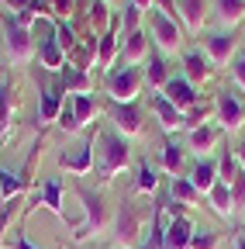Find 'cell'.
<instances>
[{"instance_id":"1","label":"cell","mask_w":245,"mask_h":249,"mask_svg":"<svg viewBox=\"0 0 245 249\" xmlns=\"http://www.w3.org/2000/svg\"><path fill=\"white\" fill-rule=\"evenodd\" d=\"M80 201H83V222L76 225L73 239L86 242V239L104 235L111 229V222H114V208L107 204V197L100 191H80Z\"/></svg>"},{"instance_id":"2","label":"cell","mask_w":245,"mask_h":249,"mask_svg":"<svg viewBox=\"0 0 245 249\" xmlns=\"http://www.w3.org/2000/svg\"><path fill=\"white\" fill-rule=\"evenodd\" d=\"M148 38L156 45L159 55H176L187 45V28H183L176 18H166L159 11H148Z\"/></svg>"},{"instance_id":"3","label":"cell","mask_w":245,"mask_h":249,"mask_svg":"<svg viewBox=\"0 0 245 249\" xmlns=\"http://www.w3.org/2000/svg\"><path fill=\"white\" fill-rule=\"evenodd\" d=\"M131 166V145L128 139H121L117 132H104L100 135V160H97V173L100 180H114L117 173H125Z\"/></svg>"},{"instance_id":"4","label":"cell","mask_w":245,"mask_h":249,"mask_svg":"<svg viewBox=\"0 0 245 249\" xmlns=\"http://www.w3.org/2000/svg\"><path fill=\"white\" fill-rule=\"evenodd\" d=\"M142 87H145V76L135 66H114L104 76V90H107L111 104H138Z\"/></svg>"},{"instance_id":"5","label":"cell","mask_w":245,"mask_h":249,"mask_svg":"<svg viewBox=\"0 0 245 249\" xmlns=\"http://www.w3.org/2000/svg\"><path fill=\"white\" fill-rule=\"evenodd\" d=\"M4 52H7V59L14 62V66H24V62H32V59L38 55L35 35H32L28 28H21L11 14H7V21H4Z\"/></svg>"},{"instance_id":"6","label":"cell","mask_w":245,"mask_h":249,"mask_svg":"<svg viewBox=\"0 0 245 249\" xmlns=\"http://www.w3.org/2000/svg\"><path fill=\"white\" fill-rule=\"evenodd\" d=\"M142 242V214L131 201H121L114 211V246L117 249H138Z\"/></svg>"},{"instance_id":"7","label":"cell","mask_w":245,"mask_h":249,"mask_svg":"<svg viewBox=\"0 0 245 249\" xmlns=\"http://www.w3.org/2000/svg\"><path fill=\"white\" fill-rule=\"evenodd\" d=\"M214 121H218L225 132L235 135L238 128H245V101L231 90H221L218 97H214Z\"/></svg>"},{"instance_id":"8","label":"cell","mask_w":245,"mask_h":249,"mask_svg":"<svg viewBox=\"0 0 245 249\" xmlns=\"http://www.w3.org/2000/svg\"><path fill=\"white\" fill-rule=\"evenodd\" d=\"M204 55H207V62H211L214 70H221V66H228V62H235V55H238V35H235V31H228V28L207 35V38H204Z\"/></svg>"},{"instance_id":"9","label":"cell","mask_w":245,"mask_h":249,"mask_svg":"<svg viewBox=\"0 0 245 249\" xmlns=\"http://www.w3.org/2000/svg\"><path fill=\"white\" fill-rule=\"evenodd\" d=\"M148 104H152V114H156V121H159V128L173 139L176 132H183L187 128V114L183 111H176L163 93H148Z\"/></svg>"},{"instance_id":"10","label":"cell","mask_w":245,"mask_h":249,"mask_svg":"<svg viewBox=\"0 0 245 249\" xmlns=\"http://www.w3.org/2000/svg\"><path fill=\"white\" fill-rule=\"evenodd\" d=\"M163 97H166L176 111H183V114H190V111L200 104L197 87H190L183 76H169V83H166V90H163Z\"/></svg>"},{"instance_id":"11","label":"cell","mask_w":245,"mask_h":249,"mask_svg":"<svg viewBox=\"0 0 245 249\" xmlns=\"http://www.w3.org/2000/svg\"><path fill=\"white\" fill-rule=\"evenodd\" d=\"M148 45H152V38H148V31L142 28V31H135V35H128L125 38V45H121V55H117V66H145V59L152 55L148 52Z\"/></svg>"},{"instance_id":"12","label":"cell","mask_w":245,"mask_h":249,"mask_svg":"<svg viewBox=\"0 0 245 249\" xmlns=\"http://www.w3.org/2000/svg\"><path fill=\"white\" fill-rule=\"evenodd\" d=\"M111 121L121 139H138L142 135V107L138 104H114Z\"/></svg>"},{"instance_id":"13","label":"cell","mask_w":245,"mask_h":249,"mask_svg":"<svg viewBox=\"0 0 245 249\" xmlns=\"http://www.w3.org/2000/svg\"><path fill=\"white\" fill-rule=\"evenodd\" d=\"M59 166H63V173H69V177H86L90 170H94V135H86L76 145L73 156H63Z\"/></svg>"},{"instance_id":"14","label":"cell","mask_w":245,"mask_h":249,"mask_svg":"<svg viewBox=\"0 0 245 249\" xmlns=\"http://www.w3.org/2000/svg\"><path fill=\"white\" fill-rule=\"evenodd\" d=\"M28 170H32V160H28L21 170H7V166H0V201H4V204L17 201V197L28 191Z\"/></svg>"},{"instance_id":"15","label":"cell","mask_w":245,"mask_h":249,"mask_svg":"<svg viewBox=\"0 0 245 249\" xmlns=\"http://www.w3.org/2000/svg\"><path fill=\"white\" fill-rule=\"evenodd\" d=\"M63 107H66V90H63V83H45L42 90H38V118L42 121H55L59 114H63Z\"/></svg>"},{"instance_id":"16","label":"cell","mask_w":245,"mask_h":249,"mask_svg":"<svg viewBox=\"0 0 245 249\" xmlns=\"http://www.w3.org/2000/svg\"><path fill=\"white\" fill-rule=\"evenodd\" d=\"M207 7H211V0H176L180 24L187 28L190 35H200V31H204V21H207Z\"/></svg>"},{"instance_id":"17","label":"cell","mask_w":245,"mask_h":249,"mask_svg":"<svg viewBox=\"0 0 245 249\" xmlns=\"http://www.w3.org/2000/svg\"><path fill=\"white\" fill-rule=\"evenodd\" d=\"M117 35H121L117 24H111L107 31H100V38H97V66H94V70H97V73H104V76L117 66V45H121V42H117Z\"/></svg>"},{"instance_id":"18","label":"cell","mask_w":245,"mask_h":249,"mask_svg":"<svg viewBox=\"0 0 245 249\" xmlns=\"http://www.w3.org/2000/svg\"><path fill=\"white\" fill-rule=\"evenodd\" d=\"M194 232H197V225L190 222V218L187 214H176L169 222V229H166V235H163V249H190Z\"/></svg>"},{"instance_id":"19","label":"cell","mask_w":245,"mask_h":249,"mask_svg":"<svg viewBox=\"0 0 245 249\" xmlns=\"http://www.w3.org/2000/svg\"><path fill=\"white\" fill-rule=\"evenodd\" d=\"M218 128L214 124H197V128L187 132V152H194L197 160H207V156L214 152V145H218Z\"/></svg>"},{"instance_id":"20","label":"cell","mask_w":245,"mask_h":249,"mask_svg":"<svg viewBox=\"0 0 245 249\" xmlns=\"http://www.w3.org/2000/svg\"><path fill=\"white\" fill-rule=\"evenodd\" d=\"M187 177H190V183L197 187V194L207 197L214 187H218V160H211V156H207V160H197Z\"/></svg>"},{"instance_id":"21","label":"cell","mask_w":245,"mask_h":249,"mask_svg":"<svg viewBox=\"0 0 245 249\" xmlns=\"http://www.w3.org/2000/svg\"><path fill=\"white\" fill-rule=\"evenodd\" d=\"M214 66L207 62L204 52H183V80H187L190 87H204L211 80Z\"/></svg>"},{"instance_id":"22","label":"cell","mask_w":245,"mask_h":249,"mask_svg":"<svg viewBox=\"0 0 245 249\" xmlns=\"http://www.w3.org/2000/svg\"><path fill=\"white\" fill-rule=\"evenodd\" d=\"M142 76H145V83H148V93H163V90H166V83H169V66H166V55L152 52V55L145 59Z\"/></svg>"},{"instance_id":"23","label":"cell","mask_w":245,"mask_h":249,"mask_svg":"<svg viewBox=\"0 0 245 249\" xmlns=\"http://www.w3.org/2000/svg\"><path fill=\"white\" fill-rule=\"evenodd\" d=\"M38 66H42L45 73H59V70L66 66V52L59 49L55 35H45V38L38 42Z\"/></svg>"},{"instance_id":"24","label":"cell","mask_w":245,"mask_h":249,"mask_svg":"<svg viewBox=\"0 0 245 249\" xmlns=\"http://www.w3.org/2000/svg\"><path fill=\"white\" fill-rule=\"evenodd\" d=\"M59 83H63L66 97L94 93V76H90V73H80V70H73V66H63V70H59Z\"/></svg>"},{"instance_id":"25","label":"cell","mask_w":245,"mask_h":249,"mask_svg":"<svg viewBox=\"0 0 245 249\" xmlns=\"http://www.w3.org/2000/svg\"><path fill=\"white\" fill-rule=\"evenodd\" d=\"M156 191H159V166L148 163V160H138L135 163V194L152 197Z\"/></svg>"},{"instance_id":"26","label":"cell","mask_w":245,"mask_h":249,"mask_svg":"<svg viewBox=\"0 0 245 249\" xmlns=\"http://www.w3.org/2000/svg\"><path fill=\"white\" fill-rule=\"evenodd\" d=\"M169 201L180 208H197L204 197L197 194V187L190 183V177H173L169 180Z\"/></svg>"},{"instance_id":"27","label":"cell","mask_w":245,"mask_h":249,"mask_svg":"<svg viewBox=\"0 0 245 249\" xmlns=\"http://www.w3.org/2000/svg\"><path fill=\"white\" fill-rule=\"evenodd\" d=\"M38 204H45L52 214H59L63 218L66 211H63V177H49L42 187H38Z\"/></svg>"},{"instance_id":"28","label":"cell","mask_w":245,"mask_h":249,"mask_svg":"<svg viewBox=\"0 0 245 249\" xmlns=\"http://www.w3.org/2000/svg\"><path fill=\"white\" fill-rule=\"evenodd\" d=\"M214 11H218L221 28L235 31V28L245 21V0H214Z\"/></svg>"},{"instance_id":"29","label":"cell","mask_w":245,"mask_h":249,"mask_svg":"<svg viewBox=\"0 0 245 249\" xmlns=\"http://www.w3.org/2000/svg\"><path fill=\"white\" fill-rule=\"evenodd\" d=\"M11 121H14V90L0 83V145L11 139Z\"/></svg>"},{"instance_id":"30","label":"cell","mask_w":245,"mask_h":249,"mask_svg":"<svg viewBox=\"0 0 245 249\" xmlns=\"http://www.w3.org/2000/svg\"><path fill=\"white\" fill-rule=\"evenodd\" d=\"M183 160H187V149H183L176 139H169V135H166V142H163V170H166L169 177H180Z\"/></svg>"},{"instance_id":"31","label":"cell","mask_w":245,"mask_h":249,"mask_svg":"<svg viewBox=\"0 0 245 249\" xmlns=\"http://www.w3.org/2000/svg\"><path fill=\"white\" fill-rule=\"evenodd\" d=\"M207 204H211L214 211H218L221 218H231V214H235V201H231V187H228V183H218V187H214V191L207 194Z\"/></svg>"},{"instance_id":"32","label":"cell","mask_w":245,"mask_h":249,"mask_svg":"<svg viewBox=\"0 0 245 249\" xmlns=\"http://www.w3.org/2000/svg\"><path fill=\"white\" fill-rule=\"evenodd\" d=\"M69 104H73V114H76V121L83 124V128H86V124L94 121V114L100 111L94 93H80V97H69Z\"/></svg>"},{"instance_id":"33","label":"cell","mask_w":245,"mask_h":249,"mask_svg":"<svg viewBox=\"0 0 245 249\" xmlns=\"http://www.w3.org/2000/svg\"><path fill=\"white\" fill-rule=\"evenodd\" d=\"M238 170H242V166H238V160H235V152H231V149H221V152H218V183H228V187H231V180H235Z\"/></svg>"},{"instance_id":"34","label":"cell","mask_w":245,"mask_h":249,"mask_svg":"<svg viewBox=\"0 0 245 249\" xmlns=\"http://www.w3.org/2000/svg\"><path fill=\"white\" fill-rule=\"evenodd\" d=\"M52 35H55V42H59V49H63L66 55L76 49V42H80V35H76V28L69 24V21H55V28H52Z\"/></svg>"},{"instance_id":"35","label":"cell","mask_w":245,"mask_h":249,"mask_svg":"<svg viewBox=\"0 0 245 249\" xmlns=\"http://www.w3.org/2000/svg\"><path fill=\"white\" fill-rule=\"evenodd\" d=\"M107 28H111V11H107V4H104V0H90V31L100 35V31H107Z\"/></svg>"},{"instance_id":"36","label":"cell","mask_w":245,"mask_h":249,"mask_svg":"<svg viewBox=\"0 0 245 249\" xmlns=\"http://www.w3.org/2000/svg\"><path fill=\"white\" fill-rule=\"evenodd\" d=\"M142 18H145V11H138L135 4H131V0H128V4H125V14H121V35H135V31H142Z\"/></svg>"},{"instance_id":"37","label":"cell","mask_w":245,"mask_h":249,"mask_svg":"<svg viewBox=\"0 0 245 249\" xmlns=\"http://www.w3.org/2000/svg\"><path fill=\"white\" fill-rule=\"evenodd\" d=\"M55 124H59V128H63L66 135H83V132H86L83 124L76 121V114H73V104H69V97H66V107H63V114L55 118Z\"/></svg>"},{"instance_id":"38","label":"cell","mask_w":245,"mask_h":249,"mask_svg":"<svg viewBox=\"0 0 245 249\" xmlns=\"http://www.w3.org/2000/svg\"><path fill=\"white\" fill-rule=\"evenodd\" d=\"M45 11L52 21H69V14L76 11V0H45Z\"/></svg>"},{"instance_id":"39","label":"cell","mask_w":245,"mask_h":249,"mask_svg":"<svg viewBox=\"0 0 245 249\" xmlns=\"http://www.w3.org/2000/svg\"><path fill=\"white\" fill-rule=\"evenodd\" d=\"M218 232L214 229H197L194 232V242H190V249H218Z\"/></svg>"},{"instance_id":"40","label":"cell","mask_w":245,"mask_h":249,"mask_svg":"<svg viewBox=\"0 0 245 249\" xmlns=\"http://www.w3.org/2000/svg\"><path fill=\"white\" fill-rule=\"evenodd\" d=\"M231 201H235V211L245 208V170H238L231 180Z\"/></svg>"},{"instance_id":"41","label":"cell","mask_w":245,"mask_h":249,"mask_svg":"<svg viewBox=\"0 0 245 249\" xmlns=\"http://www.w3.org/2000/svg\"><path fill=\"white\" fill-rule=\"evenodd\" d=\"M7 246H11V249H42V246H35L32 239H28V232H24V229H11Z\"/></svg>"},{"instance_id":"42","label":"cell","mask_w":245,"mask_h":249,"mask_svg":"<svg viewBox=\"0 0 245 249\" xmlns=\"http://www.w3.org/2000/svg\"><path fill=\"white\" fill-rule=\"evenodd\" d=\"M231 83L238 90H245V52H238L235 62H231Z\"/></svg>"},{"instance_id":"43","label":"cell","mask_w":245,"mask_h":249,"mask_svg":"<svg viewBox=\"0 0 245 249\" xmlns=\"http://www.w3.org/2000/svg\"><path fill=\"white\" fill-rule=\"evenodd\" d=\"M7 4V14H21V11H28V7H35L38 0H4Z\"/></svg>"},{"instance_id":"44","label":"cell","mask_w":245,"mask_h":249,"mask_svg":"<svg viewBox=\"0 0 245 249\" xmlns=\"http://www.w3.org/2000/svg\"><path fill=\"white\" fill-rule=\"evenodd\" d=\"M131 4H135L138 11H145V14H148L152 7H156V0H131Z\"/></svg>"},{"instance_id":"45","label":"cell","mask_w":245,"mask_h":249,"mask_svg":"<svg viewBox=\"0 0 245 249\" xmlns=\"http://www.w3.org/2000/svg\"><path fill=\"white\" fill-rule=\"evenodd\" d=\"M235 160H238V166H242V170H245V142H242V145H238V149H235Z\"/></svg>"},{"instance_id":"46","label":"cell","mask_w":245,"mask_h":249,"mask_svg":"<svg viewBox=\"0 0 245 249\" xmlns=\"http://www.w3.org/2000/svg\"><path fill=\"white\" fill-rule=\"evenodd\" d=\"M231 249H245V232H238V235H235V242H231Z\"/></svg>"},{"instance_id":"47","label":"cell","mask_w":245,"mask_h":249,"mask_svg":"<svg viewBox=\"0 0 245 249\" xmlns=\"http://www.w3.org/2000/svg\"><path fill=\"white\" fill-rule=\"evenodd\" d=\"M104 4H107V7H111V4H121V0H104Z\"/></svg>"},{"instance_id":"48","label":"cell","mask_w":245,"mask_h":249,"mask_svg":"<svg viewBox=\"0 0 245 249\" xmlns=\"http://www.w3.org/2000/svg\"><path fill=\"white\" fill-rule=\"evenodd\" d=\"M4 222H7V218H0V232H4Z\"/></svg>"},{"instance_id":"49","label":"cell","mask_w":245,"mask_h":249,"mask_svg":"<svg viewBox=\"0 0 245 249\" xmlns=\"http://www.w3.org/2000/svg\"><path fill=\"white\" fill-rule=\"evenodd\" d=\"M0 4H4V0H0Z\"/></svg>"}]
</instances>
